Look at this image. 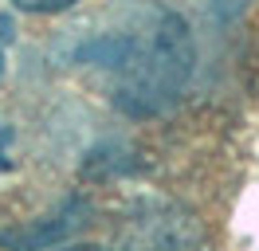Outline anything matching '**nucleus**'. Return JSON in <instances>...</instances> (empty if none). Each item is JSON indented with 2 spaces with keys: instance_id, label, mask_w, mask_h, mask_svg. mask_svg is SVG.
I'll use <instances>...</instances> for the list:
<instances>
[{
  "instance_id": "nucleus-1",
  "label": "nucleus",
  "mask_w": 259,
  "mask_h": 251,
  "mask_svg": "<svg viewBox=\"0 0 259 251\" xmlns=\"http://www.w3.org/2000/svg\"><path fill=\"white\" fill-rule=\"evenodd\" d=\"M71 63L91 71L122 114L157 118L185 94L196 47L173 8L157 0H118L91 20L71 47Z\"/></svg>"
},
{
  "instance_id": "nucleus-2",
  "label": "nucleus",
  "mask_w": 259,
  "mask_h": 251,
  "mask_svg": "<svg viewBox=\"0 0 259 251\" xmlns=\"http://www.w3.org/2000/svg\"><path fill=\"white\" fill-rule=\"evenodd\" d=\"M130 251H200V228L177 204L142 200L130 220Z\"/></svg>"
},
{
  "instance_id": "nucleus-3",
  "label": "nucleus",
  "mask_w": 259,
  "mask_h": 251,
  "mask_svg": "<svg viewBox=\"0 0 259 251\" xmlns=\"http://www.w3.org/2000/svg\"><path fill=\"white\" fill-rule=\"evenodd\" d=\"M71 4H79V0H12V8H20V12H35V16L67 12Z\"/></svg>"
},
{
  "instance_id": "nucleus-4",
  "label": "nucleus",
  "mask_w": 259,
  "mask_h": 251,
  "mask_svg": "<svg viewBox=\"0 0 259 251\" xmlns=\"http://www.w3.org/2000/svg\"><path fill=\"white\" fill-rule=\"evenodd\" d=\"M55 251H110V247H98V243H75V247H55Z\"/></svg>"
},
{
  "instance_id": "nucleus-5",
  "label": "nucleus",
  "mask_w": 259,
  "mask_h": 251,
  "mask_svg": "<svg viewBox=\"0 0 259 251\" xmlns=\"http://www.w3.org/2000/svg\"><path fill=\"white\" fill-rule=\"evenodd\" d=\"M0 78H4V51H0Z\"/></svg>"
}]
</instances>
